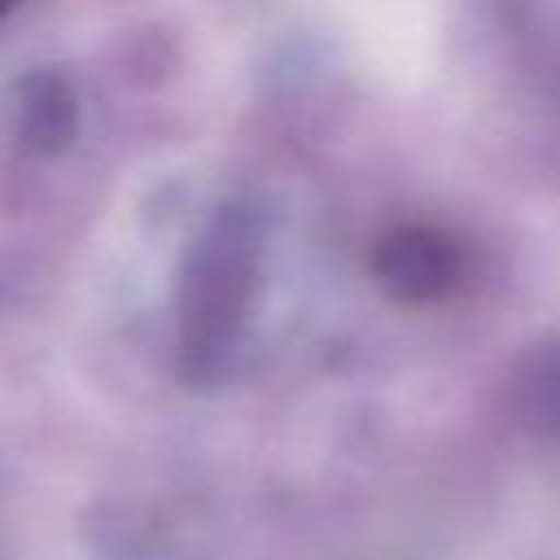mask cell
Returning <instances> with one entry per match:
<instances>
[{
  "label": "cell",
  "mask_w": 560,
  "mask_h": 560,
  "mask_svg": "<svg viewBox=\"0 0 560 560\" xmlns=\"http://www.w3.org/2000/svg\"><path fill=\"white\" fill-rule=\"evenodd\" d=\"M376 280L402 302H433L455 289L464 262L459 249L433 228H398L376 245Z\"/></svg>",
  "instance_id": "1"
},
{
  "label": "cell",
  "mask_w": 560,
  "mask_h": 560,
  "mask_svg": "<svg viewBox=\"0 0 560 560\" xmlns=\"http://www.w3.org/2000/svg\"><path fill=\"white\" fill-rule=\"evenodd\" d=\"M13 4H18V0H0V13H9V9H13Z\"/></svg>",
  "instance_id": "2"
}]
</instances>
